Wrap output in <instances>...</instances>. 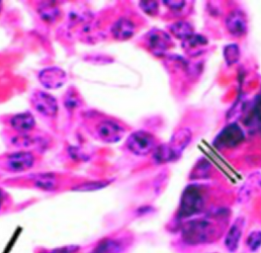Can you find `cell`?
I'll return each mask as SVG.
<instances>
[{
    "label": "cell",
    "instance_id": "cell-14",
    "mask_svg": "<svg viewBox=\"0 0 261 253\" xmlns=\"http://www.w3.org/2000/svg\"><path fill=\"white\" fill-rule=\"evenodd\" d=\"M10 124L12 128L18 132H29L35 127L36 120L32 114L23 113L14 116L10 121Z\"/></svg>",
    "mask_w": 261,
    "mask_h": 253
},
{
    "label": "cell",
    "instance_id": "cell-27",
    "mask_svg": "<svg viewBox=\"0 0 261 253\" xmlns=\"http://www.w3.org/2000/svg\"><path fill=\"white\" fill-rule=\"evenodd\" d=\"M252 118L261 126V96L258 97L255 101V104L252 108Z\"/></svg>",
    "mask_w": 261,
    "mask_h": 253
},
{
    "label": "cell",
    "instance_id": "cell-22",
    "mask_svg": "<svg viewBox=\"0 0 261 253\" xmlns=\"http://www.w3.org/2000/svg\"><path fill=\"white\" fill-rule=\"evenodd\" d=\"M205 44H207V39L204 36L198 35V34H194L188 39L183 41L182 46H183V48L185 49V50L190 52L191 50L197 49V47L203 46Z\"/></svg>",
    "mask_w": 261,
    "mask_h": 253
},
{
    "label": "cell",
    "instance_id": "cell-17",
    "mask_svg": "<svg viewBox=\"0 0 261 253\" xmlns=\"http://www.w3.org/2000/svg\"><path fill=\"white\" fill-rule=\"evenodd\" d=\"M122 244L118 240L104 239L100 241L91 253H120Z\"/></svg>",
    "mask_w": 261,
    "mask_h": 253
},
{
    "label": "cell",
    "instance_id": "cell-5",
    "mask_svg": "<svg viewBox=\"0 0 261 253\" xmlns=\"http://www.w3.org/2000/svg\"><path fill=\"white\" fill-rule=\"evenodd\" d=\"M31 102L35 109L45 117H54L58 111L57 100L46 92L37 90L33 94Z\"/></svg>",
    "mask_w": 261,
    "mask_h": 253
},
{
    "label": "cell",
    "instance_id": "cell-4",
    "mask_svg": "<svg viewBox=\"0 0 261 253\" xmlns=\"http://www.w3.org/2000/svg\"><path fill=\"white\" fill-rule=\"evenodd\" d=\"M245 132L237 123H230L214 138V146L217 149H232L242 144Z\"/></svg>",
    "mask_w": 261,
    "mask_h": 253
},
{
    "label": "cell",
    "instance_id": "cell-29",
    "mask_svg": "<svg viewBox=\"0 0 261 253\" xmlns=\"http://www.w3.org/2000/svg\"><path fill=\"white\" fill-rule=\"evenodd\" d=\"M2 204H3V194H2V192L0 190V208L2 206Z\"/></svg>",
    "mask_w": 261,
    "mask_h": 253
},
{
    "label": "cell",
    "instance_id": "cell-15",
    "mask_svg": "<svg viewBox=\"0 0 261 253\" xmlns=\"http://www.w3.org/2000/svg\"><path fill=\"white\" fill-rule=\"evenodd\" d=\"M37 12L40 18L46 23H54L60 17V9L56 2L45 1L41 2L38 6Z\"/></svg>",
    "mask_w": 261,
    "mask_h": 253
},
{
    "label": "cell",
    "instance_id": "cell-2",
    "mask_svg": "<svg viewBox=\"0 0 261 253\" xmlns=\"http://www.w3.org/2000/svg\"><path fill=\"white\" fill-rule=\"evenodd\" d=\"M203 196L201 190L194 185L186 187L181 195L178 215L181 218H189L202 211Z\"/></svg>",
    "mask_w": 261,
    "mask_h": 253
},
{
    "label": "cell",
    "instance_id": "cell-12",
    "mask_svg": "<svg viewBox=\"0 0 261 253\" xmlns=\"http://www.w3.org/2000/svg\"><path fill=\"white\" fill-rule=\"evenodd\" d=\"M244 226H245L244 219L240 217L234 222V224L230 227V229L228 231L224 243H225L226 248L230 252H235L237 250L242 235H243Z\"/></svg>",
    "mask_w": 261,
    "mask_h": 253
},
{
    "label": "cell",
    "instance_id": "cell-20",
    "mask_svg": "<svg viewBox=\"0 0 261 253\" xmlns=\"http://www.w3.org/2000/svg\"><path fill=\"white\" fill-rule=\"evenodd\" d=\"M223 56H224V60L226 64L228 66H232L234 64H236L238 61L240 60L241 57V51L240 47L237 44H228L224 47L223 50Z\"/></svg>",
    "mask_w": 261,
    "mask_h": 253
},
{
    "label": "cell",
    "instance_id": "cell-3",
    "mask_svg": "<svg viewBox=\"0 0 261 253\" xmlns=\"http://www.w3.org/2000/svg\"><path fill=\"white\" fill-rule=\"evenodd\" d=\"M126 147L133 155L144 157L154 152L155 139L153 134L145 130H138L128 136Z\"/></svg>",
    "mask_w": 261,
    "mask_h": 253
},
{
    "label": "cell",
    "instance_id": "cell-7",
    "mask_svg": "<svg viewBox=\"0 0 261 253\" xmlns=\"http://www.w3.org/2000/svg\"><path fill=\"white\" fill-rule=\"evenodd\" d=\"M40 83L48 89H58L66 83L67 74L59 68L53 67L41 71L38 75Z\"/></svg>",
    "mask_w": 261,
    "mask_h": 253
},
{
    "label": "cell",
    "instance_id": "cell-18",
    "mask_svg": "<svg viewBox=\"0 0 261 253\" xmlns=\"http://www.w3.org/2000/svg\"><path fill=\"white\" fill-rule=\"evenodd\" d=\"M36 187L43 191H53L58 185V181L53 174H38L35 179Z\"/></svg>",
    "mask_w": 261,
    "mask_h": 253
},
{
    "label": "cell",
    "instance_id": "cell-8",
    "mask_svg": "<svg viewBox=\"0 0 261 253\" xmlns=\"http://www.w3.org/2000/svg\"><path fill=\"white\" fill-rule=\"evenodd\" d=\"M225 24L226 29L231 36L241 37L247 33V19L242 10H234L229 13L226 18Z\"/></svg>",
    "mask_w": 261,
    "mask_h": 253
},
{
    "label": "cell",
    "instance_id": "cell-6",
    "mask_svg": "<svg viewBox=\"0 0 261 253\" xmlns=\"http://www.w3.org/2000/svg\"><path fill=\"white\" fill-rule=\"evenodd\" d=\"M97 132L102 141L108 144H113L121 140L124 135V129L118 122L103 121L97 125Z\"/></svg>",
    "mask_w": 261,
    "mask_h": 253
},
{
    "label": "cell",
    "instance_id": "cell-21",
    "mask_svg": "<svg viewBox=\"0 0 261 253\" xmlns=\"http://www.w3.org/2000/svg\"><path fill=\"white\" fill-rule=\"evenodd\" d=\"M110 185V181H93V182H86L81 185H77L73 188L76 192H93L97 190L104 189Z\"/></svg>",
    "mask_w": 261,
    "mask_h": 253
},
{
    "label": "cell",
    "instance_id": "cell-16",
    "mask_svg": "<svg viewBox=\"0 0 261 253\" xmlns=\"http://www.w3.org/2000/svg\"><path fill=\"white\" fill-rule=\"evenodd\" d=\"M169 31L172 36L179 39H182L183 41H185L195 34L192 24L185 21H178L170 24Z\"/></svg>",
    "mask_w": 261,
    "mask_h": 253
},
{
    "label": "cell",
    "instance_id": "cell-10",
    "mask_svg": "<svg viewBox=\"0 0 261 253\" xmlns=\"http://www.w3.org/2000/svg\"><path fill=\"white\" fill-rule=\"evenodd\" d=\"M170 36L166 33L154 29L148 36V44L155 56H162L170 46Z\"/></svg>",
    "mask_w": 261,
    "mask_h": 253
},
{
    "label": "cell",
    "instance_id": "cell-30",
    "mask_svg": "<svg viewBox=\"0 0 261 253\" xmlns=\"http://www.w3.org/2000/svg\"><path fill=\"white\" fill-rule=\"evenodd\" d=\"M1 7H2V2L0 1V10H1Z\"/></svg>",
    "mask_w": 261,
    "mask_h": 253
},
{
    "label": "cell",
    "instance_id": "cell-13",
    "mask_svg": "<svg viewBox=\"0 0 261 253\" xmlns=\"http://www.w3.org/2000/svg\"><path fill=\"white\" fill-rule=\"evenodd\" d=\"M134 32L135 25L132 21L126 18H119V20L114 23L111 29V33L114 38L119 41L129 39L134 35Z\"/></svg>",
    "mask_w": 261,
    "mask_h": 253
},
{
    "label": "cell",
    "instance_id": "cell-19",
    "mask_svg": "<svg viewBox=\"0 0 261 253\" xmlns=\"http://www.w3.org/2000/svg\"><path fill=\"white\" fill-rule=\"evenodd\" d=\"M154 161L156 163H166L176 160L169 146L167 144L160 145L155 147L154 151Z\"/></svg>",
    "mask_w": 261,
    "mask_h": 253
},
{
    "label": "cell",
    "instance_id": "cell-28",
    "mask_svg": "<svg viewBox=\"0 0 261 253\" xmlns=\"http://www.w3.org/2000/svg\"><path fill=\"white\" fill-rule=\"evenodd\" d=\"M79 250H80V246L77 245H67V246L59 247L44 253H76Z\"/></svg>",
    "mask_w": 261,
    "mask_h": 253
},
{
    "label": "cell",
    "instance_id": "cell-23",
    "mask_svg": "<svg viewBox=\"0 0 261 253\" xmlns=\"http://www.w3.org/2000/svg\"><path fill=\"white\" fill-rule=\"evenodd\" d=\"M139 7L141 8L143 12L154 16L159 12V3L154 0H144L139 1Z\"/></svg>",
    "mask_w": 261,
    "mask_h": 253
},
{
    "label": "cell",
    "instance_id": "cell-9",
    "mask_svg": "<svg viewBox=\"0 0 261 253\" xmlns=\"http://www.w3.org/2000/svg\"><path fill=\"white\" fill-rule=\"evenodd\" d=\"M35 163V156L30 152H18L7 158V168L12 172H24L32 168Z\"/></svg>",
    "mask_w": 261,
    "mask_h": 253
},
{
    "label": "cell",
    "instance_id": "cell-24",
    "mask_svg": "<svg viewBox=\"0 0 261 253\" xmlns=\"http://www.w3.org/2000/svg\"><path fill=\"white\" fill-rule=\"evenodd\" d=\"M247 245L251 251L257 250L261 246V232L253 231L251 232L247 239Z\"/></svg>",
    "mask_w": 261,
    "mask_h": 253
},
{
    "label": "cell",
    "instance_id": "cell-26",
    "mask_svg": "<svg viewBox=\"0 0 261 253\" xmlns=\"http://www.w3.org/2000/svg\"><path fill=\"white\" fill-rule=\"evenodd\" d=\"M164 4L168 7V9H170L172 11H181L186 5V1H183V0H166V1H164Z\"/></svg>",
    "mask_w": 261,
    "mask_h": 253
},
{
    "label": "cell",
    "instance_id": "cell-1",
    "mask_svg": "<svg viewBox=\"0 0 261 253\" xmlns=\"http://www.w3.org/2000/svg\"><path fill=\"white\" fill-rule=\"evenodd\" d=\"M217 228L208 219H195L187 222L182 229V239L191 245L214 241L217 238Z\"/></svg>",
    "mask_w": 261,
    "mask_h": 253
},
{
    "label": "cell",
    "instance_id": "cell-25",
    "mask_svg": "<svg viewBox=\"0 0 261 253\" xmlns=\"http://www.w3.org/2000/svg\"><path fill=\"white\" fill-rule=\"evenodd\" d=\"M81 104H82V100L80 97L77 96V94L74 90H71L70 92H68L67 96L65 97L66 108L72 109V108H77L79 106H81Z\"/></svg>",
    "mask_w": 261,
    "mask_h": 253
},
{
    "label": "cell",
    "instance_id": "cell-11",
    "mask_svg": "<svg viewBox=\"0 0 261 253\" xmlns=\"http://www.w3.org/2000/svg\"><path fill=\"white\" fill-rule=\"evenodd\" d=\"M191 140L192 132L188 128H181L173 134V136L170 139V142L167 145L169 146L176 160L181 157V155L183 154L184 150L188 147V145L190 144Z\"/></svg>",
    "mask_w": 261,
    "mask_h": 253
}]
</instances>
